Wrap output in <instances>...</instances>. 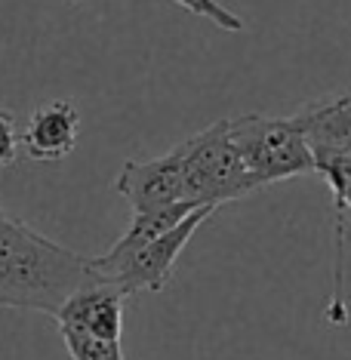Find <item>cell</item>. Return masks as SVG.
Segmentation results:
<instances>
[{"label":"cell","instance_id":"cell-1","mask_svg":"<svg viewBox=\"0 0 351 360\" xmlns=\"http://www.w3.org/2000/svg\"><path fill=\"white\" fill-rule=\"evenodd\" d=\"M93 283H102L96 259L62 247L0 210V308L56 317L75 292Z\"/></svg>","mask_w":351,"mask_h":360},{"label":"cell","instance_id":"cell-2","mask_svg":"<svg viewBox=\"0 0 351 360\" xmlns=\"http://www.w3.org/2000/svg\"><path fill=\"white\" fill-rule=\"evenodd\" d=\"M182 158L185 176V198L194 207H222L228 200L250 198L259 191L262 179L250 173L238 145L231 139V120H216L207 129L194 133L191 139L176 145Z\"/></svg>","mask_w":351,"mask_h":360},{"label":"cell","instance_id":"cell-3","mask_svg":"<svg viewBox=\"0 0 351 360\" xmlns=\"http://www.w3.org/2000/svg\"><path fill=\"white\" fill-rule=\"evenodd\" d=\"M228 120H231V139L238 145L243 163L250 167V173L262 179V185L317 173L314 151L296 117L241 114V117Z\"/></svg>","mask_w":351,"mask_h":360},{"label":"cell","instance_id":"cell-4","mask_svg":"<svg viewBox=\"0 0 351 360\" xmlns=\"http://www.w3.org/2000/svg\"><path fill=\"white\" fill-rule=\"evenodd\" d=\"M213 216V207H198L191 216H185L173 231L160 234L158 240L145 243L133 252L124 256H96V271H99L102 283L114 286L124 296H142V292H160L170 283L176 268V259L182 256V250L189 247L194 231Z\"/></svg>","mask_w":351,"mask_h":360},{"label":"cell","instance_id":"cell-5","mask_svg":"<svg viewBox=\"0 0 351 360\" xmlns=\"http://www.w3.org/2000/svg\"><path fill=\"white\" fill-rule=\"evenodd\" d=\"M120 198L139 210H160L173 203H191L185 198V176H182V158L179 148H170L167 154L154 160H127L124 169L114 182Z\"/></svg>","mask_w":351,"mask_h":360},{"label":"cell","instance_id":"cell-6","mask_svg":"<svg viewBox=\"0 0 351 360\" xmlns=\"http://www.w3.org/2000/svg\"><path fill=\"white\" fill-rule=\"evenodd\" d=\"M25 154L34 160H62L77 148L80 139V111L75 102L68 99H56L34 108V114L28 117L25 129Z\"/></svg>","mask_w":351,"mask_h":360},{"label":"cell","instance_id":"cell-7","mask_svg":"<svg viewBox=\"0 0 351 360\" xmlns=\"http://www.w3.org/2000/svg\"><path fill=\"white\" fill-rule=\"evenodd\" d=\"M314 151V160L351 158V93L308 102L293 114Z\"/></svg>","mask_w":351,"mask_h":360},{"label":"cell","instance_id":"cell-8","mask_svg":"<svg viewBox=\"0 0 351 360\" xmlns=\"http://www.w3.org/2000/svg\"><path fill=\"white\" fill-rule=\"evenodd\" d=\"M124 292L108 283H93L75 292L56 314V323H68L102 339L120 342L124 335Z\"/></svg>","mask_w":351,"mask_h":360},{"label":"cell","instance_id":"cell-9","mask_svg":"<svg viewBox=\"0 0 351 360\" xmlns=\"http://www.w3.org/2000/svg\"><path fill=\"white\" fill-rule=\"evenodd\" d=\"M56 326H59L68 360H124L120 342L102 339V335H93V333L77 330V326H68V323H56Z\"/></svg>","mask_w":351,"mask_h":360},{"label":"cell","instance_id":"cell-10","mask_svg":"<svg viewBox=\"0 0 351 360\" xmlns=\"http://www.w3.org/2000/svg\"><path fill=\"white\" fill-rule=\"evenodd\" d=\"M317 173L333 188L339 210H351V158H330L317 163Z\"/></svg>","mask_w":351,"mask_h":360},{"label":"cell","instance_id":"cell-11","mask_svg":"<svg viewBox=\"0 0 351 360\" xmlns=\"http://www.w3.org/2000/svg\"><path fill=\"white\" fill-rule=\"evenodd\" d=\"M176 6H182V10H189L194 15H200V19H207V22H213L216 28H222V31H243V19L238 13H231L228 6H222L219 0H173Z\"/></svg>","mask_w":351,"mask_h":360},{"label":"cell","instance_id":"cell-12","mask_svg":"<svg viewBox=\"0 0 351 360\" xmlns=\"http://www.w3.org/2000/svg\"><path fill=\"white\" fill-rule=\"evenodd\" d=\"M22 129L25 127H19V120H15L10 111L0 108V169L13 167V163L19 160V151L25 148Z\"/></svg>","mask_w":351,"mask_h":360},{"label":"cell","instance_id":"cell-13","mask_svg":"<svg viewBox=\"0 0 351 360\" xmlns=\"http://www.w3.org/2000/svg\"><path fill=\"white\" fill-rule=\"evenodd\" d=\"M68 4H84V0H68Z\"/></svg>","mask_w":351,"mask_h":360}]
</instances>
